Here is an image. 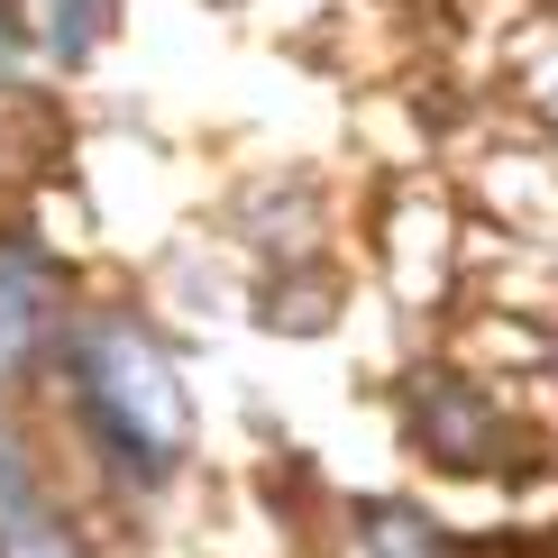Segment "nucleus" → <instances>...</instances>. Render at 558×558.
<instances>
[{
    "instance_id": "nucleus-3",
    "label": "nucleus",
    "mask_w": 558,
    "mask_h": 558,
    "mask_svg": "<svg viewBox=\"0 0 558 558\" xmlns=\"http://www.w3.org/2000/svg\"><path fill=\"white\" fill-rule=\"evenodd\" d=\"M0 558H64V541L28 513V504H10V513H0Z\"/></svg>"
},
{
    "instance_id": "nucleus-2",
    "label": "nucleus",
    "mask_w": 558,
    "mask_h": 558,
    "mask_svg": "<svg viewBox=\"0 0 558 558\" xmlns=\"http://www.w3.org/2000/svg\"><path fill=\"white\" fill-rule=\"evenodd\" d=\"M37 330H46V275L19 247H0V376L37 348Z\"/></svg>"
},
{
    "instance_id": "nucleus-1",
    "label": "nucleus",
    "mask_w": 558,
    "mask_h": 558,
    "mask_svg": "<svg viewBox=\"0 0 558 558\" xmlns=\"http://www.w3.org/2000/svg\"><path fill=\"white\" fill-rule=\"evenodd\" d=\"M83 393L101 412V430L120 439V458L137 449V468H166L174 458V385L137 330H92L83 339Z\"/></svg>"
},
{
    "instance_id": "nucleus-5",
    "label": "nucleus",
    "mask_w": 558,
    "mask_h": 558,
    "mask_svg": "<svg viewBox=\"0 0 558 558\" xmlns=\"http://www.w3.org/2000/svg\"><path fill=\"white\" fill-rule=\"evenodd\" d=\"M0 74H10V28H0Z\"/></svg>"
},
{
    "instance_id": "nucleus-4",
    "label": "nucleus",
    "mask_w": 558,
    "mask_h": 558,
    "mask_svg": "<svg viewBox=\"0 0 558 558\" xmlns=\"http://www.w3.org/2000/svg\"><path fill=\"white\" fill-rule=\"evenodd\" d=\"M46 28H56L64 56H83V28H92V19H83V0H56V10H46Z\"/></svg>"
}]
</instances>
